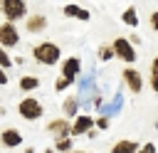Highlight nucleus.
Returning <instances> with one entry per match:
<instances>
[{"label": "nucleus", "mask_w": 158, "mask_h": 153, "mask_svg": "<svg viewBox=\"0 0 158 153\" xmlns=\"http://www.w3.org/2000/svg\"><path fill=\"white\" fill-rule=\"evenodd\" d=\"M32 59L44 64V67H52V64H57L62 59V49L54 42H40V44L32 47Z\"/></svg>", "instance_id": "nucleus-1"}, {"label": "nucleus", "mask_w": 158, "mask_h": 153, "mask_svg": "<svg viewBox=\"0 0 158 153\" xmlns=\"http://www.w3.org/2000/svg\"><path fill=\"white\" fill-rule=\"evenodd\" d=\"M111 49H114V57H116V59L126 62V67H131V64L136 62V47H133L126 37H116V39L111 42Z\"/></svg>", "instance_id": "nucleus-2"}, {"label": "nucleus", "mask_w": 158, "mask_h": 153, "mask_svg": "<svg viewBox=\"0 0 158 153\" xmlns=\"http://www.w3.org/2000/svg\"><path fill=\"white\" fill-rule=\"evenodd\" d=\"M0 12L5 15V22L15 25V20H22L27 15V5H25V0H2L0 2Z\"/></svg>", "instance_id": "nucleus-3"}, {"label": "nucleus", "mask_w": 158, "mask_h": 153, "mask_svg": "<svg viewBox=\"0 0 158 153\" xmlns=\"http://www.w3.org/2000/svg\"><path fill=\"white\" fill-rule=\"evenodd\" d=\"M17 114H20L25 121H37V118H42L44 109H42V104H40L37 99L27 96V99H20V104H17Z\"/></svg>", "instance_id": "nucleus-4"}, {"label": "nucleus", "mask_w": 158, "mask_h": 153, "mask_svg": "<svg viewBox=\"0 0 158 153\" xmlns=\"http://www.w3.org/2000/svg\"><path fill=\"white\" fill-rule=\"evenodd\" d=\"M20 44V32H17V25H12V22H2L0 25V47L2 49H12V47H17Z\"/></svg>", "instance_id": "nucleus-5"}, {"label": "nucleus", "mask_w": 158, "mask_h": 153, "mask_svg": "<svg viewBox=\"0 0 158 153\" xmlns=\"http://www.w3.org/2000/svg\"><path fill=\"white\" fill-rule=\"evenodd\" d=\"M89 131H94V118L89 114H77L72 118V128H69V136H86Z\"/></svg>", "instance_id": "nucleus-6"}, {"label": "nucleus", "mask_w": 158, "mask_h": 153, "mask_svg": "<svg viewBox=\"0 0 158 153\" xmlns=\"http://www.w3.org/2000/svg\"><path fill=\"white\" fill-rule=\"evenodd\" d=\"M121 79H123V84L128 86V91H131V94H138V91L143 89V76H141V72H138V69H133V67H123Z\"/></svg>", "instance_id": "nucleus-7"}, {"label": "nucleus", "mask_w": 158, "mask_h": 153, "mask_svg": "<svg viewBox=\"0 0 158 153\" xmlns=\"http://www.w3.org/2000/svg\"><path fill=\"white\" fill-rule=\"evenodd\" d=\"M69 128H72V121H67V118H54V121L47 123V133H49L54 141L69 138Z\"/></svg>", "instance_id": "nucleus-8"}, {"label": "nucleus", "mask_w": 158, "mask_h": 153, "mask_svg": "<svg viewBox=\"0 0 158 153\" xmlns=\"http://www.w3.org/2000/svg\"><path fill=\"white\" fill-rule=\"evenodd\" d=\"M79 69H81V59H79V57H69V59L62 62V76L69 79V81H77Z\"/></svg>", "instance_id": "nucleus-9"}, {"label": "nucleus", "mask_w": 158, "mask_h": 153, "mask_svg": "<svg viewBox=\"0 0 158 153\" xmlns=\"http://www.w3.org/2000/svg\"><path fill=\"white\" fill-rule=\"evenodd\" d=\"M0 143H2L5 148H17V146L22 143V133H20L17 128H2V131H0Z\"/></svg>", "instance_id": "nucleus-10"}, {"label": "nucleus", "mask_w": 158, "mask_h": 153, "mask_svg": "<svg viewBox=\"0 0 158 153\" xmlns=\"http://www.w3.org/2000/svg\"><path fill=\"white\" fill-rule=\"evenodd\" d=\"M67 17H74V20H81V22H86V20H91V15H89V10H84V7H79V5H64V10H62Z\"/></svg>", "instance_id": "nucleus-11"}, {"label": "nucleus", "mask_w": 158, "mask_h": 153, "mask_svg": "<svg viewBox=\"0 0 158 153\" xmlns=\"http://www.w3.org/2000/svg\"><path fill=\"white\" fill-rule=\"evenodd\" d=\"M44 27H47V17L44 15H32L27 20V32L30 35H40V32H44Z\"/></svg>", "instance_id": "nucleus-12"}, {"label": "nucleus", "mask_w": 158, "mask_h": 153, "mask_svg": "<svg viewBox=\"0 0 158 153\" xmlns=\"http://www.w3.org/2000/svg\"><path fill=\"white\" fill-rule=\"evenodd\" d=\"M111 153H138V143L131 141V138H123V141H116Z\"/></svg>", "instance_id": "nucleus-13"}, {"label": "nucleus", "mask_w": 158, "mask_h": 153, "mask_svg": "<svg viewBox=\"0 0 158 153\" xmlns=\"http://www.w3.org/2000/svg\"><path fill=\"white\" fill-rule=\"evenodd\" d=\"M62 111H64V118H67V121H72V118L77 116V111H79V99H77V96H69V99H64V104H62Z\"/></svg>", "instance_id": "nucleus-14"}, {"label": "nucleus", "mask_w": 158, "mask_h": 153, "mask_svg": "<svg viewBox=\"0 0 158 153\" xmlns=\"http://www.w3.org/2000/svg\"><path fill=\"white\" fill-rule=\"evenodd\" d=\"M121 22L123 25H128V27H138V10L131 5V7H126L123 12H121Z\"/></svg>", "instance_id": "nucleus-15"}, {"label": "nucleus", "mask_w": 158, "mask_h": 153, "mask_svg": "<svg viewBox=\"0 0 158 153\" xmlns=\"http://www.w3.org/2000/svg\"><path fill=\"white\" fill-rule=\"evenodd\" d=\"M37 86H40V79L32 76V74H25V76L20 79V89H22V91H35Z\"/></svg>", "instance_id": "nucleus-16"}, {"label": "nucleus", "mask_w": 158, "mask_h": 153, "mask_svg": "<svg viewBox=\"0 0 158 153\" xmlns=\"http://www.w3.org/2000/svg\"><path fill=\"white\" fill-rule=\"evenodd\" d=\"M148 84H151V89H153V91H158V54H156V57H153V62H151Z\"/></svg>", "instance_id": "nucleus-17"}, {"label": "nucleus", "mask_w": 158, "mask_h": 153, "mask_svg": "<svg viewBox=\"0 0 158 153\" xmlns=\"http://www.w3.org/2000/svg\"><path fill=\"white\" fill-rule=\"evenodd\" d=\"M72 141L74 138H62L54 143V153H72Z\"/></svg>", "instance_id": "nucleus-18"}, {"label": "nucleus", "mask_w": 158, "mask_h": 153, "mask_svg": "<svg viewBox=\"0 0 158 153\" xmlns=\"http://www.w3.org/2000/svg\"><path fill=\"white\" fill-rule=\"evenodd\" d=\"M109 126H111V118H109L106 114H101V116H96V118H94V128H99V131H106Z\"/></svg>", "instance_id": "nucleus-19"}, {"label": "nucleus", "mask_w": 158, "mask_h": 153, "mask_svg": "<svg viewBox=\"0 0 158 153\" xmlns=\"http://www.w3.org/2000/svg\"><path fill=\"white\" fill-rule=\"evenodd\" d=\"M99 59H101V62L114 59V49H111V44H101V47H99Z\"/></svg>", "instance_id": "nucleus-20"}, {"label": "nucleus", "mask_w": 158, "mask_h": 153, "mask_svg": "<svg viewBox=\"0 0 158 153\" xmlns=\"http://www.w3.org/2000/svg\"><path fill=\"white\" fill-rule=\"evenodd\" d=\"M10 67H12V59H10V52L0 47V69H5V72H7Z\"/></svg>", "instance_id": "nucleus-21"}, {"label": "nucleus", "mask_w": 158, "mask_h": 153, "mask_svg": "<svg viewBox=\"0 0 158 153\" xmlns=\"http://www.w3.org/2000/svg\"><path fill=\"white\" fill-rule=\"evenodd\" d=\"M72 84H74V81H69V79H64V76H59V79L54 81V91H67Z\"/></svg>", "instance_id": "nucleus-22"}, {"label": "nucleus", "mask_w": 158, "mask_h": 153, "mask_svg": "<svg viewBox=\"0 0 158 153\" xmlns=\"http://www.w3.org/2000/svg\"><path fill=\"white\" fill-rule=\"evenodd\" d=\"M138 153H158V148L153 143H143V146H138Z\"/></svg>", "instance_id": "nucleus-23"}, {"label": "nucleus", "mask_w": 158, "mask_h": 153, "mask_svg": "<svg viewBox=\"0 0 158 153\" xmlns=\"http://www.w3.org/2000/svg\"><path fill=\"white\" fill-rule=\"evenodd\" d=\"M151 27H153V30L158 32V10H156V12L151 15Z\"/></svg>", "instance_id": "nucleus-24"}, {"label": "nucleus", "mask_w": 158, "mask_h": 153, "mask_svg": "<svg viewBox=\"0 0 158 153\" xmlns=\"http://www.w3.org/2000/svg\"><path fill=\"white\" fill-rule=\"evenodd\" d=\"M5 84H7V72L0 69V86H5Z\"/></svg>", "instance_id": "nucleus-25"}, {"label": "nucleus", "mask_w": 158, "mask_h": 153, "mask_svg": "<svg viewBox=\"0 0 158 153\" xmlns=\"http://www.w3.org/2000/svg\"><path fill=\"white\" fill-rule=\"evenodd\" d=\"M42 153H54V148H47V151H42Z\"/></svg>", "instance_id": "nucleus-26"}, {"label": "nucleus", "mask_w": 158, "mask_h": 153, "mask_svg": "<svg viewBox=\"0 0 158 153\" xmlns=\"http://www.w3.org/2000/svg\"><path fill=\"white\" fill-rule=\"evenodd\" d=\"M72 153H89V151H72Z\"/></svg>", "instance_id": "nucleus-27"}]
</instances>
